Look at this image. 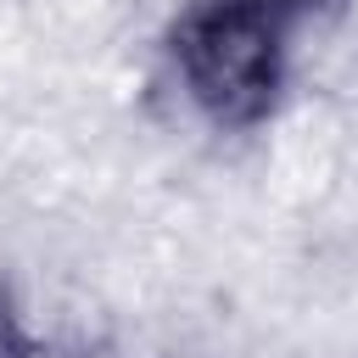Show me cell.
Listing matches in <instances>:
<instances>
[{"instance_id":"cell-1","label":"cell","mask_w":358,"mask_h":358,"mask_svg":"<svg viewBox=\"0 0 358 358\" xmlns=\"http://www.w3.org/2000/svg\"><path fill=\"white\" fill-rule=\"evenodd\" d=\"M291 28L280 0H185L168 28L179 90L213 129H257L280 106Z\"/></svg>"},{"instance_id":"cell-2","label":"cell","mask_w":358,"mask_h":358,"mask_svg":"<svg viewBox=\"0 0 358 358\" xmlns=\"http://www.w3.org/2000/svg\"><path fill=\"white\" fill-rule=\"evenodd\" d=\"M28 352V336H22V319H17V308L0 296V358H22Z\"/></svg>"},{"instance_id":"cell-3","label":"cell","mask_w":358,"mask_h":358,"mask_svg":"<svg viewBox=\"0 0 358 358\" xmlns=\"http://www.w3.org/2000/svg\"><path fill=\"white\" fill-rule=\"evenodd\" d=\"M280 6H285V11H291V17L302 22V17H313V11H330L336 0H280Z\"/></svg>"}]
</instances>
